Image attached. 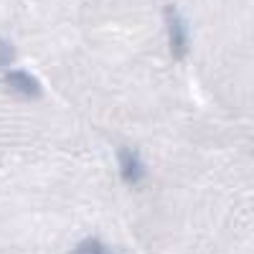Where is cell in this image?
I'll use <instances>...</instances> for the list:
<instances>
[{
    "mask_svg": "<svg viewBox=\"0 0 254 254\" xmlns=\"http://www.w3.org/2000/svg\"><path fill=\"white\" fill-rule=\"evenodd\" d=\"M117 163H120V176H122V181L127 186H140L145 181V165H142V160H140L137 153L120 150Z\"/></svg>",
    "mask_w": 254,
    "mask_h": 254,
    "instance_id": "cell-3",
    "label": "cell"
},
{
    "mask_svg": "<svg viewBox=\"0 0 254 254\" xmlns=\"http://www.w3.org/2000/svg\"><path fill=\"white\" fill-rule=\"evenodd\" d=\"M13 59H15V49L8 44V41L0 38V69L8 66V64H13Z\"/></svg>",
    "mask_w": 254,
    "mask_h": 254,
    "instance_id": "cell-5",
    "label": "cell"
},
{
    "mask_svg": "<svg viewBox=\"0 0 254 254\" xmlns=\"http://www.w3.org/2000/svg\"><path fill=\"white\" fill-rule=\"evenodd\" d=\"M5 87L18 94V97H23V99H33L41 94V87H38V79L31 76L28 71L23 69H15V71H8L5 74Z\"/></svg>",
    "mask_w": 254,
    "mask_h": 254,
    "instance_id": "cell-2",
    "label": "cell"
},
{
    "mask_svg": "<svg viewBox=\"0 0 254 254\" xmlns=\"http://www.w3.org/2000/svg\"><path fill=\"white\" fill-rule=\"evenodd\" d=\"M165 28H168V44H171L173 59L183 61L188 56V31L181 13L173 5H165Z\"/></svg>",
    "mask_w": 254,
    "mask_h": 254,
    "instance_id": "cell-1",
    "label": "cell"
},
{
    "mask_svg": "<svg viewBox=\"0 0 254 254\" xmlns=\"http://www.w3.org/2000/svg\"><path fill=\"white\" fill-rule=\"evenodd\" d=\"M71 254H107V249H104L102 242H97V239H87V242H81Z\"/></svg>",
    "mask_w": 254,
    "mask_h": 254,
    "instance_id": "cell-4",
    "label": "cell"
}]
</instances>
